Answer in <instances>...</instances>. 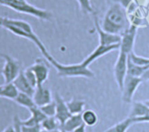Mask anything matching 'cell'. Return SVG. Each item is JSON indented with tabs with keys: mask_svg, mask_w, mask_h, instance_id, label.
Listing matches in <instances>:
<instances>
[{
	"mask_svg": "<svg viewBox=\"0 0 149 132\" xmlns=\"http://www.w3.org/2000/svg\"><path fill=\"white\" fill-rule=\"evenodd\" d=\"M143 82L141 77H132L129 75H127L124 84H123V89H122V100L127 103L130 104L133 101V97L134 96V93L136 92L138 87L140 84Z\"/></svg>",
	"mask_w": 149,
	"mask_h": 132,
	"instance_id": "cell-6",
	"label": "cell"
},
{
	"mask_svg": "<svg viewBox=\"0 0 149 132\" xmlns=\"http://www.w3.org/2000/svg\"><path fill=\"white\" fill-rule=\"evenodd\" d=\"M83 120H82V116L81 114H77V115H72L66 121L65 123L61 126L60 130H64L66 131L72 132L75 129L82 125Z\"/></svg>",
	"mask_w": 149,
	"mask_h": 132,
	"instance_id": "cell-14",
	"label": "cell"
},
{
	"mask_svg": "<svg viewBox=\"0 0 149 132\" xmlns=\"http://www.w3.org/2000/svg\"><path fill=\"white\" fill-rule=\"evenodd\" d=\"M127 59L128 54L120 51L118 58L114 64V77L120 91H122L124 81L127 75Z\"/></svg>",
	"mask_w": 149,
	"mask_h": 132,
	"instance_id": "cell-5",
	"label": "cell"
},
{
	"mask_svg": "<svg viewBox=\"0 0 149 132\" xmlns=\"http://www.w3.org/2000/svg\"><path fill=\"white\" fill-rule=\"evenodd\" d=\"M149 66H141L134 64L128 57L127 59V75L135 77H141L143 73L148 70Z\"/></svg>",
	"mask_w": 149,
	"mask_h": 132,
	"instance_id": "cell-17",
	"label": "cell"
},
{
	"mask_svg": "<svg viewBox=\"0 0 149 132\" xmlns=\"http://www.w3.org/2000/svg\"><path fill=\"white\" fill-rule=\"evenodd\" d=\"M0 4L9 7L17 12L28 14L42 20H50L52 17V14L50 11L37 8L30 4L26 0H0Z\"/></svg>",
	"mask_w": 149,
	"mask_h": 132,
	"instance_id": "cell-3",
	"label": "cell"
},
{
	"mask_svg": "<svg viewBox=\"0 0 149 132\" xmlns=\"http://www.w3.org/2000/svg\"><path fill=\"white\" fill-rule=\"evenodd\" d=\"M141 78L144 81H149V68L143 73V75L141 76Z\"/></svg>",
	"mask_w": 149,
	"mask_h": 132,
	"instance_id": "cell-33",
	"label": "cell"
},
{
	"mask_svg": "<svg viewBox=\"0 0 149 132\" xmlns=\"http://www.w3.org/2000/svg\"><path fill=\"white\" fill-rule=\"evenodd\" d=\"M129 58L131 59V61L137 64V65H141V66H149V58L148 57H141L138 56L137 54H135L134 51H132L129 55H128Z\"/></svg>",
	"mask_w": 149,
	"mask_h": 132,
	"instance_id": "cell-23",
	"label": "cell"
},
{
	"mask_svg": "<svg viewBox=\"0 0 149 132\" xmlns=\"http://www.w3.org/2000/svg\"><path fill=\"white\" fill-rule=\"evenodd\" d=\"M149 113V107L144 102H134L129 115L131 118H136L143 117Z\"/></svg>",
	"mask_w": 149,
	"mask_h": 132,
	"instance_id": "cell-15",
	"label": "cell"
},
{
	"mask_svg": "<svg viewBox=\"0 0 149 132\" xmlns=\"http://www.w3.org/2000/svg\"><path fill=\"white\" fill-rule=\"evenodd\" d=\"M143 102L146 104V105H147V106H148L149 107V99H148V100H145V101H143Z\"/></svg>",
	"mask_w": 149,
	"mask_h": 132,
	"instance_id": "cell-38",
	"label": "cell"
},
{
	"mask_svg": "<svg viewBox=\"0 0 149 132\" xmlns=\"http://www.w3.org/2000/svg\"><path fill=\"white\" fill-rule=\"evenodd\" d=\"M93 17H94V25L97 30V33L99 35V41L100 45H111V44H120L121 40V37L120 35H115L112 34L109 32L105 31L99 22V18L97 15L93 12Z\"/></svg>",
	"mask_w": 149,
	"mask_h": 132,
	"instance_id": "cell-8",
	"label": "cell"
},
{
	"mask_svg": "<svg viewBox=\"0 0 149 132\" xmlns=\"http://www.w3.org/2000/svg\"><path fill=\"white\" fill-rule=\"evenodd\" d=\"M130 25L127 10L117 3L110 5L100 24L105 31L120 36Z\"/></svg>",
	"mask_w": 149,
	"mask_h": 132,
	"instance_id": "cell-1",
	"label": "cell"
},
{
	"mask_svg": "<svg viewBox=\"0 0 149 132\" xmlns=\"http://www.w3.org/2000/svg\"><path fill=\"white\" fill-rule=\"evenodd\" d=\"M33 101L38 107L44 106L52 101V92L48 88L42 86H38L35 88V91L33 94Z\"/></svg>",
	"mask_w": 149,
	"mask_h": 132,
	"instance_id": "cell-12",
	"label": "cell"
},
{
	"mask_svg": "<svg viewBox=\"0 0 149 132\" xmlns=\"http://www.w3.org/2000/svg\"><path fill=\"white\" fill-rule=\"evenodd\" d=\"M3 132H16V131H15L14 125H13V124H10V125H9L8 127H6L5 130Z\"/></svg>",
	"mask_w": 149,
	"mask_h": 132,
	"instance_id": "cell-35",
	"label": "cell"
},
{
	"mask_svg": "<svg viewBox=\"0 0 149 132\" xmlns=\"http://www.w3.org/2000/svg\"><path fill=\"white\" fill-rule=\"evenodd\" d=\"M29 111H30V112H31V116H32V117L35 118V120L38 122V124H40L47 117L42 112V111L40 110V108L38 107V106H35V107L30 109Z\"/></svg>",
	"mask_w": 149,
	"mask_h": 132,
	"instance_id": "cell-25",
	"label": "cell"
},
{
	"mask_svg": "<svg viewBox=\"0 0 149 132\" xmlns=\"http://www.w3.org/2000/svg\"><path fill=\"white\" fill-rule=\"evenodd\" d=\"M59 132H69V131H64V130H59Z\"/></svg>",
	"mask_w": 149,
	"mask_h": 132,
	"instance_id": "cell-41",
	"label": "cell"
},
{
	"mask_svg": "<svg viewBox=\"0 0 149 132\" xmlns=\"http://www.w3.org/2000/svg\"><path fill=\"white\" fill-rule=\"evenodd\" d=\"M39 108L46 117H55L56 115V104L54 100Z\"/></svg>",
	"mask_w": 149,
	"mask_h": 132,
	"instance_id": "cell-24",
	"label": "cell"
},
{
	"mask_svg": "<svg viewBox=\"0 0 149 132\" xmlns=\"http://www.w3.org/2000/svg\"><path fill=\"white\" fill-rule=\"evenodd\" d=\"M3 64H4V58H3L2 53H0V72L2 71V69H3Z\"/></svg>",
	"mask_w": 149,
	"mask_h": 132,
	"instance_id": "cell-36",
	"label": "cell"
},
{
	"mask_svg": "<svg viewBox=\"0 0 149 132\" xmlns=\"http://www.w3.org/2000/svg\"><path fill=\"white\" fill-rule=\"evenodd\" d=\"M41 129L47 131H58L61 127L60 123L55 117H47L41 124Z\"/></svg>",
	"mask_w": 149,
	"mask_h": 132,
	"instance_id": "cell-18",
	"label": "cell"
},
{
	"mask_svg": "<svg viewBox=\"0 0 149 132\" xmlns=\"http://www.w3.org/2000/svg\"><path fill=\"white\" fill-rule=\"evenodd\" d=\"M132 124H134L133 120L131 117H128L127 118L122 120L121 122H119L104 132H127Z\"/></svg>",
	"mask_w": 149,
	"mask_h": 132,
	"instance_id": "cell-21",
	"label": "cell"
},
{
	"mask_svg": "<svg viewBox=\"0 0 149 132\" xmlns=\"http://www.w3.org/2000/svg\"><path fill=\"white\" fill-rule=\"evenodd\" d=\"M82 120L83 123L89 127H93L96 125L98 123V116L95 111L92 110H86L82 112Z\"/></svg>",
	"mask_w": 149,
	"mask_h": 132,
	"instance_id": "cell-22",
	"label": "cell"
},
{
	"mask_svg": "<svg viewBox=\"0 0 149 132\" xmlns=\"http://www.w3.org/2000/svg\"><path fill=\"white\" fill-rule=\"evenodd\" d=\"M19 91L17 87L13 84V83H8L2 85V92L1 97H4L10 100H15Z\"/></svg>",
	"mask_w": 149,
	"mask_h": 132,
	"instance_id": "cell-16",
	"label": "cell"
},
{
	"mask_svg": "<svg viewBox=\"0 0 149 132\" xmlns=\"http://www.w3.org/2000/svg\"><path fill=\"white\" fill-rule=\"evenodd\" d=\"M2 55L4 58V64L1 73L5 84L12 83L22 70V62L4 53H2Z\"/></svg>",
	"mask_w": 149,
	"mask_h": 132,
	"instance_id": "cell-4",
	"label": "cell"
},
{
	"mask_svg": "<svg viewBox=\"0 0 149 132\" xmlns=\"http://www.w3.org/2000/svg\"><path fill=\"white\" fill-rule=\"evenodd\" d=\"M31 70L34 72L36 78H37V83L38 86H42L46 82L49 77V67L48 65L45 63L44 60L38 58L35 63L30 66Z\"/></svg>",
	"mask_w": 149,
	"mask_h": 132,
	"instance_id": "cell-9",
	"label": "cell"
},
{
	"mask_svg": "<svg viewBox=\"0 0 149 132\" xmlns=\"http://www.w3.org/2000/svg\"><path fill=\"white\" fill-rule=\"evenodd\" d=\"M66 105L72 115H77L82 114L86 106V103L82 100L72 99L69 102H66Z\"/></svg>",
	"mask_w": 149,
	"mask_h": 132,
	"instance_id": "cell-20",
	"label": "cell"
},
{
	"mask_svg": "<svg viewBox=\"0 0 149 132\" xmlns=\"http://www.w3.org/2000/svg\"><path fill=\"white\" fill-rule=\"evenodd\" d=\"M21 124L24 125V126H28V127H33V126L40 125V124H38V122L35 120V118L32 116H31L26 120H21Z\"/></svg>",
	"mask_w": 149,
	"mask_h": 132,
	"instance_id": "cell-28",
	"label": "cell"
},
{
	"mask_svg": "<svg viewBox=\"0 0 149 132\" xmlns=\"http://www.w3.org/2000/svg\"><path fill=\"white\" fill-rule=\"evenodd\" d=\"M39 132H59V130L58 131H44V130H41Z\"/></svg>",
	"mask_w": 149,
	"mask_h": 132,
	"instance_id": "cell-39",
	"label": "cell"
},
{
	"mask_svg": "<svg viewBox=\"0 0 149 132\" xmlns=\"http://www.w3.org/2000/svg\"><path fill=\"white\" fill-rule=\"evenodd\" d=\"M14 102L16 104H17L18 105L23 106V107H24V108H26L28 110H30V109L36 106L32 97H31L29 95H26L24 93H21V92L18 93V95L15 98Z\"/></svg>",
	"mask_w": 149,
	"mask_h": 132,
	"instance_id": "cell-19",
	"label": "cell"
},
{
	"mask_svg": "<svg viewBox=\"0 0 149 132\" xmlns=\"http://www.w3.org/2000/svg\"><path fill=\"white\" fill-rule=\"evenodd\" d=\"M41 126L37 125L33 127H28V126H24L22 125V132H39L41 131Z\"/></svg>",
	"mask_w": 149,
	"mask_h": 132,
	"instance_id": "cell-30",
	"label": "cell"
},
{
	"mask_svg": "<svg viewBox=\"0 0 149 132\" xmlns=\"http://www.w3.org/2000/svg\"><path fill=\"white\" fill-rule=\"evenodd\" d=\"M1 92H2V85H0V97H1Z\"/></svg>",
	"mask_w": 149,
	"mask_h": 132,
	"instance_id": "cell-40",
	"label": "cell"
},
{
	"mask_svg": "<svg viewBox=\"0 0 149 132\" xmlns=\"http://www.w3.org/2000/svg\"><path fill=\"white\" fill-rule=\"evenodd\" d=\"M13 125H14V128H15L16 132H22L21 119L17 116H15L14 118H13Z\"/></svg>",
	"mask_w": 149,
	"mask_h": 132,
	"instance_id": "cell-29",
	"label": "cell"
},
{
	"mask_svg": "<svg viewBox=\"0 0 149 132\" xmlns=\"http://www.w3.org/2000/svg\"><path fill=\"white\" fill-rule=\"evenodd\" d=\"M3 20H4V17H1L0 16V27L3 26Z\"/></svg>",
	"mask_w": 149,
	"mask_h": 132,
	"instance_id": "cell-37",
	"label": "cell"
},
{
	"mask_svg": "<svg viewBox=\"0 0 149 132\" xmlns=\"http://www.w3.org/2000/svg\"><path fill=\"white\" fill-rule=\"evenodd\" d=\"M113 2L114 3H120L126 10H127L132 5V3H134L133 0H113Z\"/></svg>",
	"mask_w": 149,
	"mask_h": 132,
	"instance_id": "cell-31",
	"label": "cell"
},
{
	"mask_svg": "<svg viewBox=\"0 0 149 132\" xmlns=\"http://www.w3.org/2000/svg\"><path fill=\"white\" fill-rule=\"evenodd\" d=\"M44 57L47 62H49L58 72V76L60 77H82L86 78L94 77V73L92 70L86 66L83 63L76 64H63L58 63L49 52L48 50L43 54Z\"/></svg>",
	"mask_w": 149,
	"mask_h": 132,
	"instance_id": "cell-2",
	"label": "cell"
},
{
	"mask_svg": "<svg viewBox=\"0 0 149 132\" xmlns=\"http://www.w3.org/2000/svg\"><path fill=\"white\" fill-rule=\"evenodd\" d=\"M77 1L83 13L85 14L93 13V8L92 6L91 0H77Z\"/></svg>",
	"mask_w": 149,
	"mask_h": 132,
	"instance_id": "cell-26",
	"label": "cell"
},
{
	"mask_svg": "<svg viewBox=\"0 0 149 132\" xmlns=\"http://www.w3.org/2000/svg\"><path fill=\"white\" fill-rule=\"evenodd\" d=\"M54 101L56 104V115L55 117L58 120L61 126L65 123V121L72 116L69 111V109L66 105V102L63 97L57 92L54 96ZM61 128V127H60Z\"/></svg>",
	"mask_w": 149,
	"mask_h": 132,
	"instance_id": "cell-10",
	"label": "cell"
},
{
	"mask_svg": "<svg viewBox=\"0 0 149 132\" xmlns=\"http://www.w3.org/2000/svg\"><path fill=\"white\" fill-rule=\"evenodd\" d=\"M86 124H83L82 125H80L79 127H78L77 129H75L72 132H86Z\"/></svg>",
	"mask_w": 149,
	"mask_h": 132,
	"instance_id": "cell-34",
	"label": "cell"
},
{
	"mask_svg": "<svg viewBox=\"0 0 149 132\" xmlns=\"http://www.w3.org/2000/svg\"><path fill=\"white\" fill-rule=\"evenodd\" d=\"M134 124H138V123H149V113L141 117H136V118H132Z\"/></svg>",
	"mask_w": 149,
	"mask_h": 132,
	"instance_id": "cell-32",
	"label": "cell"
},
{
	"mask_svg": "<svg viewBox=\"0 0 149 132\" xmlns=\"http://www.w3.org/2000/svg\"><path fill=\"white\" fill-rule=\"evenodd\" d=\"M137 34V27L131 24L121 35V40L120 43V51L130 54L134 49L135 37Z\"/></svg>",
	"mask_w": 149,
	"mask_h": 132,
	"instance_id": "cell-7",
	"label": "cell"
},
{
	"mask_svg": "<svg viewBox=\"0 0 149 132\" xmlns=\"http://www.w3.org/2000/svg\"><path fill=\"white\" fill-rule=\"evenodd\" d=\"M120 49V44H111V45H100L99 46L82 62L86 66H89L93 61L97 60L98 58L105 56L106 54Z\"/></svg>",
	"mask_w": 149,
	"mask_h": 132,
	"instance_id": "cell-11",
	"label": "cell"
},
{
	"mask_svg": "<svg viewBox=\"0 0 149 132\" xmlns=\"http://www.w3.org/2000/svg\"><path fill=\"white\" fill-rule=\"evenodd\" d=\"M12 83L17 87V89L18 90L19 92L24 93V94L29 95L31 97H33L35 89L31 85V84L29 83V81L25 77L23 70L20 71V73L18 74V76L15 78V80Z\"/></svg>",
	"mask_w": 149,
	"mask_h": 132,
	"instance_id": "cell-13",
	"label": "cell"
},
{
	"mask_svg": "<svg viewBox=\"0 0 149 132\" xmlns=\"http://www.w3.org/2000/svg\"><path fill=\"white\" fill-rule=\"evenodd\" d=\"M24 73L25 77L27 78V80L31 84V85L35 89L37 87V85H38V83H37V78H36V76H35L34 72L31 70V69L30 67H28V68L24 70Z\"/></svg>",
	"mask_w": 149,
	"mask_h": 132,
	"instance_id": "cell-27",
	"label": "cell"
}]
</instances>
